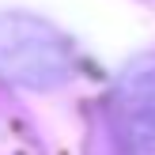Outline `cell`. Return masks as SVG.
Instances as JSON below:
<instances>
[{"label":"cell","instance_id":"1","mask_svg":"<svg viewBox=\"0 0 155 155\" xmlns=\"http://www.w3.org/2000/svg\"><path fill=\"white\" fill-rule=\"evenodd\" d=\"M110 121L125 155L155 148V57H144L121 72L110 98Z\"/></svg>","mask_w":155,"mask_h":155},{"label":"cell","instance_id":"2","mask_svg":"<svg viewBox=\"0 0 155 155\" xmlns=\"http://www.w3.org/2000/svg\"><path fill=\"white\" fill-rule=\"evenodd\" d=\"M0 68L12 72L15 80H27V83H53V80H64L68 53L38 23L30 27V42L15 38L12 23H0Z\"/></svg>","mask_w":155,"mask_h":155}]
</instances>
